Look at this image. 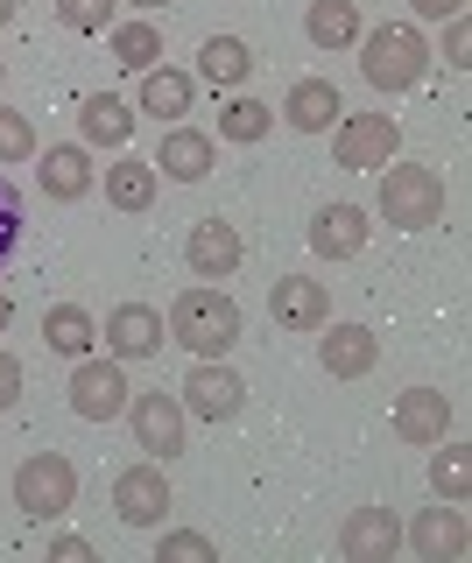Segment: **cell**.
I'll return each mask as SVG.
<instances>
[{"label": "cell", "mask_w": 472, "mask_h": 563, "mask_svg": "<svg viewBox=\"0 0 472 563\" xmlns=\"http://www.w3.org/2000/svg\"><path fill=\"white\" fill-rule=\"evenodd\" d=\"M444 64L451 70L472 64V22H465V14H451V22H444Z\"/></svg>", "instance_id": "cell-34"}, {"label": "cell", "mask_w": 472, "mask_h": 563, "mask_svg": "<svg viewBox=\"0 0 472 563\" xmlns=\"http://www.w3.org/2000/svg\"><path fill=\"white\" fill-rule=\"evenodd\" d=\"M451 395L444 387H409V395L395 401V437L402 444H416V451H430V444H444L451 437Z\"/></svg>", "instance_id": "cell-13"}, {"label": "cell", "mask_w": 472, "mask_h": 563, "mask_svg": "<svg viewBox=\"0 0 472 563\" xmlns=\"http://www.w3.org/2000/svg\"><path fill=\"white\" fill-rule=\"evenodd\" d=\"M14 22V0H0V29H8Z\"/></svg>", "instance_id": "cell-40"}, {"label": "cell", "mask_w": 472, "mask_h": 563, "mask_svg": "<svg viewBox=\"0 0 472 563\" xmlns=\"http://www.w3.org/2000/svg\"><path fill=\"white\" fill-rule=\"evenodd\" d=\"M177 401H184V416H198V422H233L240 409H248V380H240L226 360H198L184 374Z\"/></svg>", "instance_id": "cell-6"}, {"label": "cell", "mask_w": 472, "mask_h": 563, "mask_svg": "<svg viewBox=\"0 0 472 563\" xmlns=\"http://www.w3.org/2000/svg\"><path fill=\"white\" fill-rule=\"evenodd\" d=\"M331 148H339V169H388L402 148V128H395V113H353V120H339Z\"/></svg>", "instance_id": "cell-8"}, {"label": "cell", "mask_w": 472, "mask_h": 563, "mask_svg": "<svg viewBox=\"0 0 472 563\" xmlns=\"http://www.w3.org/2000/svg\"><path fill=\"white\" fill-rule=\"evenodd\" d=\"M128 8H142V14H155V8H169V0H128Z\"/></svg>", "instance_id": "cell-39"}, {"label": "cell", "mask_w": 472, "mask_h": 563, "mask_svg": "<svg viewBox=\"0 0 472 563\" xmlns=\"http://www.w3.org/2000/svg\"><path fill=\"white\" fill-rule=\"evenodd\" d=\"M36 184H43V198L50 205H78L85 190L99 184V169H92V155L78 148V141H57V148L43 155V169H36Z\"/></svg>", "instance_id": "cell-19"}, {"label": "cell", "mask_w": 472, "mask_h": 563, "mask_svg": "<svg viewBox=\"0 0 472 563\" xmlns=\"http://www.w3.org/2000/svg\"><path fill=\"white\" fill-rule=\"evenodd\" d=\"M366 240H374V225H366L360 205H325L310 219V254H325V261H353L366 254Z\"/></svg>", "instance_id": "cell-18"}, {"label": "cell", "mask_w": 472, "mask_h": 563, "mask_svg": "<svg viewBox=\"0 0 472 563\" xmlns=\"http://www.w3.org/2000/svg\"><path fill=\"white\" fill-rule=\"evenodd\" d=\"M128 395H134V387H128V366H120L113 352H107V360H92V352L78 360V374H72V409H78L85 422H113L120 409H128Z\"/></svg>", "instance_id": "cell-7"}, {"label": "cell", "mask_w": 472, "mask_h": 563, "mask_svg": "<svg viewBox=\"0 0 472 563\" xmlns=\"http://www.w3.org/2000/svg\"><path fill=\"white\" fill-rule=\"evenodd\" d=\"M8 324H14V296L0 289V331H8Z\"/></svg>", "instance_id": "cell-38"}, {"label": "cell", "mask_w": 472, "mask_h": 563, "mask_svg": "<svg viewBox=\"0 0 472 563\" xmlns=\"http://www.w3.org/2000/svg\"><path fill=\"white\" fill-rule=\"evenodd\" d=\"M190 99H198V78H190V70H169V64H149V70H142V113L184 120Z\"/></svg>", "instance_id": "cell-22"}, {"label": "cell", "mask_w": 472, "mask_h": 563, "mask_svg": "<svg viewBox=\"0 0 472 563\" xmlns=\"http://www.w3.org/2000/svg\"><path fill=\"white\" fill-rule=\"evenodd\" d=\"M78 134H85V148H128L134 141V106L113 99V92L78 99Z\"/></svg>", "instance_id": "cell-20"}, {"label": "cell", "mask_w": 472, "mask_h": 563, "mask_svg": "<svg viewBox=\"0 0 472 563\" xmlns=\"http://www.w3.org/2000/svg\"><path fill=\"white\" fill-rule=\"evenodd\" d=\"M169 507H177V500H169V479H163L155 457H149V465H128L113 479V515L128 521V528H163Z\"/></svg>", "instance_id": "cell-9"}, {"label": "cell", "mask_w": 472, "mask_h": 563, "mask_svg": "<svg viewBox=\"0 0 472 563\" xmlns=\"http://www.w3.org/2000/svg\"><path fill=\"white\" fill-rule=\"evenodd\" d=\"M128 430H134V444H142L155 465H169V457H184V437H190V416H184V401L177 395H163V387H149V395H128Z\"/></svg>", "instance_id": "cell-5"}, {"label": "cell", "mask_w": 472, "mask_h": 563, "mask_svg": "<svg viewBox=\"0 0 472 563\" xmlns=\"http://www.w3.org/2000/svg\"><path fill=\"white\" fill-rule=\"evenodd\" d=\"M14 401H22V360H14V352H0V416H8Z\"/></svg>", "instance_id": "cell-35"}, {"label": "cell", "mask_w": 472, "mask_h": 563, "mask_svg": "<svg viewBox=\"0 0 472 563\" xmlns=\"http://www.w3.org/2000/svg\"><path fill=\"white\" fill-rule=\"evenodd\" d=\"M304 35H310L318 49H353V43H360V8H353V0H310Z\"/></svg>", "instance_id": "cell-24"}, {"label": "cell", "mask_w": 472, "mask_h": 563, "mask_svg": "<svg viewBox=\"0 0 472 563\" xmlns=\"http://www.w3.org/2000/svg\"><path fill=\"white\" fill-rule=\"evenodd\" d=\"M169 345L198 352V360H226V352L240 345V303L226 289H177V303H169Z\"/></svg>", "instance_id": "cell-2"}, {"label": "cell", "mask_w": 472, "mask_h": 563, "mask_svg": "<svg viewBox=\"0 0 472 563\" xmlns=\"http://www.w3.org/2000/svg\"><path fill=\"white\" fill-rule=\"evenodd\" d=\"M219 163V141L205 128H169L163 148H155V176H169V184H205Z\"/></svg>", "instance_id": "cell-16"}, {"label": "cell", "mask_w": 472, "mask_h": 563, "mask_svg": "<svg viewBox=\"0 0 472 563\" xmlns=\"http://www.w3.org/2000/svg\"><path fill=\"white\" fill-rule=\"evenodd\" d=\"M268 317L283 331H304V339H310V331L331 324V289L310 282V275H275L268 282Z\"/></svg>", "instance_id": "cell-11"}, {"label": "cell", "mask_w": 472, "mask_h": 563, "mask_svg": "<svg viewBox=\"0 0 472 563\" xmlns=\"http://www.w3.org/2000/svg\"><path fill=\"white\" fill-rule=\"evenodd\" d=\"M325 374L331 380H366L381 366V339L366 324H325V345H318Z\"/></svg>", "instance_id": "cell-17"}, {"label": "cell", "mask_w": 472, "mask_h": 563, "mask_svg": "<svg viewBox=\"0 0 472 563\" xmlns=\"http://www.w3.org/2000/svg\"><path fill=\"white\" fill-rule=\"evenodd\" d=\"M155 163H142V155H120V163L107 169V205L113 211H149L155 205Z\"/></svg>", "instance_id": "cell-25"}, {"label": "cell", "mask_w": 472, "mask_h": 563, "mask_svg": "<svg viewBox=\"0 0 472 563\" xmlns=\"http://www.w3.org/2000/svg\"><path fill=\"white\" fill-rule=\"evenodd\" d=\"M198 78L205 85H248L254 78V49L240 43V35H212V43L198 49Z\"/></svg>", "instance_id": "cell-27"}, {"label": "cell", "mask_w": 472, "mask_h": 563, "mask_svg": "<svg viewBox=\"0 0 472 563\" xmlns=\"http://www.w3.org/2000/svg\"><path fill=\"white\" fill-rule=\"evenodd\" d=\"M155 563H219V542L198 536V528H163V550Z\"/></svg>", "instance_id": "cell-31"}, {"label": "cell", "mask_w": 472, "mask_h": 563, "mask_svg": "<svg viewBox=\"0 0 472 563\" xmlns=\"http://www.w3.org/2000/svg\"><path fill=\"white\" fill-rule=\"evenodd\" d=\"M360 78L374 85L381 99H402V92H416V85L430 78V43H424V29L416 22H381V29H360Z\"/></svg>", "instance_id": "cell-1"}, {"label": "cell", "mask_w": 472, "mask_h": 563, "mask_svg": "<svg viewBox=\"0 0 472 563\" xmlns=\"http://www.w3.org/2000/svg\"><path fill=\"white\" fill-rule=\"evenodd\" d=\"M43 141H36V120L14 113V106H0V163H36Z\"/></svg>", "instance_id": "cell-29"}, {"label": "cell", "mask_w": 472, "mask_h": 563, "mask_svg": "<svg viewBox=\"0 0 472 563\" xmlns=\"http://www.w3.org/2000/svg\"><path fill=\"white\" fill-rule=\"evenodd\" d=\"M43 339H50V352H64V360H85V352L99 345V324H92V310H85V303H50Z\"/></svg>", "instance_id": "cell-23"}, {"label": "cell", "mask_w": 472, "mask_h": 563, "mask_svg": "<svg viewBox=\"0 0 472 563\" xmlns=\"http://www.w3.org/2000/svg\"><path fill=\"white\" fill-rule=\"evenodd\" d=\"M374 211L395 233H430V225L444 219V176L430 163H388L381 169V205Z\"/></svg>", "instance_id": "cell-3"}, {"label": "cell", "mask_w": 472, "mask_h": 563, "mask_svg": "<svg viewBox=\"0 0 472 563\" xmlns=\"http://www.w3.org/2000/svg\"><path fill=\"white\" fill-rule=\"evenodd\" d=\"M50 556H57V563H99V550L85 536H50Z\"/></svg>", "instance_id": "cell-36"}, {"label": "cell", "mask_w": 472, "mask_h": 563, "mask_svg": "<svg viewBox=\"0 0 472 563\" xmlns=\"http://www.w3.org/2000/svg\"><path fill=\"white\" fill-rule=\"evenodd\" d=\"M402 550V521L388 507H353V515L339 521V556L345 563H388Z\"/></svg>", "instance_id": "cell-14"}, {"label": "cell", "mask_w": 472, "mask_h": 563, "mask_svg": "<svg viewBox=\"0 0 472 563\" xmlns=\"http://www.w3.org/2000/svg\"><path fill=\"white\" fill-rule=\"evenodd\" d=\"M113 8L120 0H57V22L72 35H107L113 29Z\"/></svg>", "instance_id": "cell-32"}, {"label": "cell", "mask_w": 472, "mask_h": 563, "mask_svg": "<svg viewBox=\"0 0 472 563\" xmlns=\"http://www.w3.org/2000/svg\"><path fill=\"white\" fill-rule=\"evenodd\" d=\"M331 113H345V106H339V85H331V78H296V85H289L283 120H289L296 134H325Z\"/></svg>", "instance_id": "cell-21"}, {"label": "cell", "mask_w": 472, "mask_h": 563, "mask_svg": "<svg viewBox=\"0 0 472 563\" xmlns=\"http://www.w3.org/2000/svg\"><path fill=\"white\" fill-rule=\"evenodd\" d=\"M416 22H451V14H465V0H409Z\"/></svg>", "instance_id": "cell-37"}, {"label": "cell", "mask_w": 472, "mask_h": 563, "mask_svg": "<svg viewBox=\"0 0 472 563\" xmlns=\"http://www.w3.org/2000/svg\"><path fill=\"white\" fill-rule=\"evenodd\" d=\"M0 85H8V64H0Z\"/></svg>", "instance_id": "cell-41"}, {"label": "cell", "mask_w": 472, "mask_h": 563, "mask_svg": "<svg viewBox=\"0 0 472 563\" xmlns=\"http://www.w3.org/2000/svg\"><path fill=\"white\" fill-rule=\"evenodd\" d=\"M240 261H248V246H240V225H226L219 211L190 225V240H184V268L198 275V282H226V275L240 268Z\"/></svg>", "instance_id": "cell-12"}, {"label": "cell", "mask_w": 472, "mask_h": 563, "mask_svg": "<svg viewBox=\"0 0 472 563\" xmlns=\"http://www.w3.org/2000/svg\"><path fill=\"white\" fill-rule=\"evenodd\" d=\"M99 339H107V352L128 366V360H155V352L169 345V324H163V310H155V303H113Z\"/></svg>", "instance_id": "cell-10"}, {"label": "cell", "mask_w": 472, "mask_h": 563, "mask_svg": "<svg viewBox=\"0 0 472 563\" xmlns=\"http://www.w3.org/2000/svg\"><path fill=\"white\" fill-rule=\"evenodd\" d=\"M275 134V106L268 99H226L219 106V141H233V148H254V141H268Z\"/></svg>", "instance_id": "cell-26"}, {"label": "cell", "mask_w": 472, "mask_h": 563, "mask_svg": "<svg viewBox=\"0 0 472 563\" xmlns=\"http://www.w3.org/2000/svg\"><path fill=\"white\" fill-rule=\"evenodd\" d=\"M409 550L424 563H459L465 556V500H437L409 521Z\"/></svg>", "instance_id": "cell-15"}, {"label": "cell", "mask_w": 472, "mask_h": 563, "mask_svg": "<svg viewBox=\"0 0 472 563\" xmlns=\"http://www.w3.org/2000/svg\"><path fill=\"white\" fill-rule=\"evenodd\" d=\"M14 507L29 521H64L78 507V465L64 451H29L14 465Z\"/></svg>", "instance_id": "cell-4"}, {"label": "cell", "mask_w": 472, "mask_h": 563, "mask_svg": "<svg viewBox=\"0 0 472 563\" xmlns=\"http://www.w3.org/2000/svg\"><path fill=\"white\" fill-rule=\"evenodd\" d=\"M14 246H22V198H14V184L0 176V268L14 261Z\"/></svg>", "instance_id": "cell-33"}, {"label": "cell", "mask_w": 472, "mask_h": 563, "mask_svg": "<svg viewBox=\"0 0 472 563\" xmlns=\"http://www.w3.org/2000/svg\"><path fill=\"white\" fill-rule=\"evenodd\" d=\"M430 486H437V500H465V493H472V457L459 444H444L430 457Z\"/></svg>", "instance_id": "cell-30"}, {"label": "cell", "mask_w": 472, "mask_h": 563, "mask_svg": "<svg viewBox=\"0 0 472 563\" xmlns=\"http://www.w3.org/2000/svg\"><path fill=\"white\" fill-rule=\"evenodd\" d=\"M107 43H113V64L134 70V78H142V70L163 57V29H155V22H113Z\"/></svg>", "instance_id": "cell-28"}]
</instances>
